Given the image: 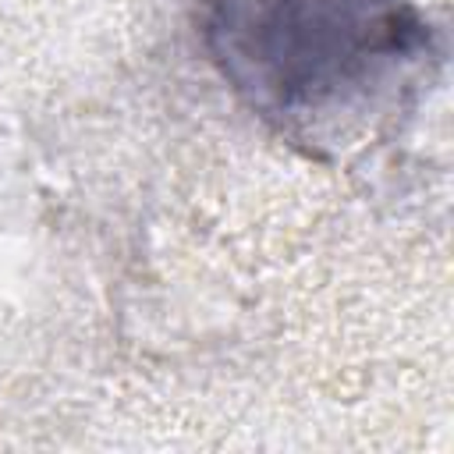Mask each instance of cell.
<instances>
[{
	"label": "cell",
	"instance_id": "obj_1",
	"mask_svg": "<svg viewBox=\"0 0 454 454\" xmlns=\"http://www.w3.org/2000/svg\"><path fill=\"white\" fill-rule=\"evenodd\" d=\"M195 18L220 78L309 138L362 128L433 46L411 0H199Z\"/></svg>",
	"mask_w": 454,
	"mask_h": 454
}]
</instances>
